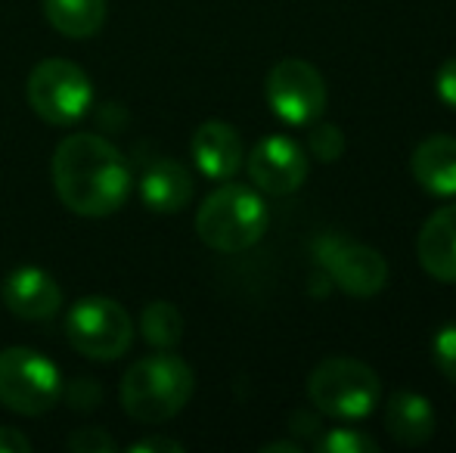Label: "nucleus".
<instances>
[{
  "mask_svg": "<svg viewBox=\"0 0 456 453\" xmlns=\"http://www.w3.org/2000/svg\"><path fill=\"white\" fill-rule=\"evenodd\" d=\"M56 196L81 218H106L127 202L131 168L100 133H69L50 162Z\"/></svg>",
  "mask_w": 456,
  "mask_h": 453,
  "instance_id": "1",
  "label": "nucleus"
},
{
  "mask_svg": "<svg viewBox=\"0 0 456 453\" xmlns=\"http://www.w3.org/2000/svg\"><path fill=\"white\" fill-rule=\"evenodd\" d=\"M196 376L183 357L171 351L140 357L121 379V407L131 419L159 425L175 419L190 404Z\"/></svg>",
  "mask_w": 456,
  "mask_h": 453,
  "instance_id": "2",
  "label": "nucleus"
},
{
  "mask_svg": "<svg viewBox=\"0 0 456 453\" xmlns=\"http://www.w3.org/2000/svg\"><path fill=\"white\" fill-rule=\"evenodd\" d=\"M267 206L258 190L246 183H224L217 187L196 212V233L208 248L236 255L252 248L267 230Z\"/></svg>",
  "mask_w": 456,
  "mask_h": 453,
  "instance_id": "3",
  "label": "nucleus"
},
{
  "mask_svg": "<svg viewBox=\"0 0 456 453\" xmlns=\"http://www.w3.org/2000/svg\"><path fill=\"white\" fill-rule=\"evenodd\" d=\"M307 398L326 417L363 419L382 400V382L363 360L326 357L307 376Z\"/></svg>",
  "mask_w": 456,
  "mask_h": 453,
  "instance_id": "4",
  "label": "nucleus"
},
{
  "mask_svg": "<svg viewBox=\"0 0 456 453\" xmlns=\"http://www.w3.org/2000/svg\"><path fill=\"white\" fill-rule=\"evenodd\" d=\"M25 97L35 115L47 125H78L94 103V85L81 66L69 60H44L25 81Z\"/></svg>",
  "mask_w": 456,
  "mask_h": 453,
  "instance_id": "5",
  "label": "nucleus"
},
{
  "mask_svg": "<svg viewBox=\"0 0 456 453\" xmlns=\"http://www.w3.org/2000/svg\"><path fill=\"white\" fill-rule=\"evenodd\" d=\"M62 398V379L53 360L35 348L0 351V404L19 417H41Z\"/></svg>",
  "mask_w": 456,
  "mask_h": 453,
  "instance_id": "6",
  "label": "nucleus"
},
{
  "mask_svg": "<svg viewBox=\"0 0 456 453\" xmlns=\"http://www.w3.org/2000/svg\"><path fill=\"white\" fill-rule=\"evenodd\" d=\"M69 342L91 360H118L134 342L131 314L115 298L91 295L72 304L66 317Z\"/></svg>",
  "mask_w": 456,
  "mask_h": 453,
  "instance_id": "7",
  "label": "nucleus"
},
{
  "mask_svg": "<svg viewBox=\"0 0 456 453\" xmlns=\"http://www.w3.org/2000/svg\"><path fill=\"white\" fill-rule=\"evenodd\" d=\"M314 258L332 286L354 298H372L388 286V261L382 258V252L348 236H320L314 242Z\"/></svg>",
  "mask_w": 456,
  "mask_h": 453,
  "instance_id": "8",
  "label": "nucleus"
},
{
  "mask_svg": "<svg viewBox=\"0 0 456 453\" xmlns=\"http://www.w3.org/2000/svg\"><path fill=\"white\" fill-rule=\"evenodd\" d=\"M265 97L276 118L295 127H307L317 118H323L330 93H326V81L317 66L289 56L271 69L265 81Z\"/></svg>",
  "mask_w": 456,
  "mask_h": 453,
  "instance_id": "9",
  "label": "nucleus"
},
{
  "mask_svg": "<svg viewBox=\"0 0 456 453\" xmlns=\"http://www.w3.org/2000/svg\"><path fill=\"white\" fill-rule=\"evenodd\" d=\"M246 168L261 193L289 196L307 181L311 158H307V152L292 137L273 133V137H265L255 143V150L248 152Z\"/></svg>",
  "mask_w": 456,
  "mask_h": 453,
  "instance_id": "10",
  "label": "nucleus"
},
{
  "mask_svg": "<svg viewBox=\"0 0 456 453\" xmlns=\"http://www.w3.org/2000/svg\"><path fill=\"white\" fill-rule=\"evenodd\" d=\"M0 302L19 320H50L62 308V289L41 267H19L0 286Z\"/></svg>",
  "mask_w": 456,
  "mask_h": 453,
  "instance_id": "11",
  "label": "nucleus"
},
{
  "mask_svg": "<svg viewBox=\"0 0 456 453\" xmlns=\"http://www.w3.org/2000/svg\"><path fill=\"white\" fill-rule=\"evenodd\" d=\"M192 162L211 181H230V177L240 171L242 158H246V150H242V137L233 125L227 121H205V125L196 127L192 133Z\"/></svg>",
  "mask_w": 456,
  "mask_h": 453,
  "instance_id": "12",
  "label": "nucleus"
},
{
  "mask_svg": "<svg viewBox=\"0 0 456 453\" xmlns=\"http://www.w3.org/2000/svg\"><path fill=\"white\" fill-rule=\"evenodd\" d=\"M422 271L438 283H456V202L444 206L422 224L416 236Z\"/></svg>",
  "mask_w": 456,
  "mask_h": 453,
  "instance_id": "13",
  "label": "nucleus"
},
{
  "mask_svg": "<svg viewBox=\"0 0 456 453\" xmlns=\"http://www.w3.org/2000/svg\"><path fill=\"white\" fill-rule=\"evenodd\" d=\"M192 174L186 165L175 162V158H159L140 177V196L143 206L159 214H175L183 212L192 199Z\"/></svg>",
  "mask_w": 456,
  "mask_h": 453,
  "instance_id": "14",
  "label": "nucleus"
},
{
  "mask_svg": "<svg viewBox=\"0 0 456 453\" xmlns=\"http://www.w3.org/2000/svg\"><path fill=\"white\" fill-rule=\"evenodd\" d=\"M410 171L432 196H456V137L435 133L422 140L410 156Z\"/></svg>",
  "mask_w": 456,
  "mask_h": 453,
  "instance_id": "15",
  "label": "nucleus"
},
{
  "mask_svg": "<svg viewBox=\"0 0 456 453\" xmlns=\"http://www.w3.org/2000/svg\"><path fill=\"white\" fill-rule=\"evenodd\" d=\"M385 429L403 448H419L435 435V410L426 394L395 392L385 404Z\"/></svg>",
  "mask_w": 456,
  "mask_h": 453,
  "instance_id": "16",
  "label": "nucleus"
},
{
  "mask_svg": "<svg viewBox=\"0 0 456 453\" xmlns=\"http://www.w3.org/2000/svg\"><path fill=\"white\" fill-rule=\"evenodd\" d=\"M44 16L66 37H94L106 22V0H41Z\"/></svg>",
  "mask_w": 456,
  "mask_h": 453,
  "instance_id": "17",
  "label": "nucleus"
},
{
  "mask_svg": "<svg viewBox=\"0 0 456 453\" xmlns=\"http://www.w3.org/2000/svg\"><path fill=\"white\" fill-rule=\"evenodd\" d=\"M140 329H143V339L159 351H171L183 339V317L171 302H152L143 308Z\"/></svg>",
  "mask_w": 456,
  "mask_h": 453,
  "instance_id": "18",
  "label": "nucleus"
},
{
  "mask_svg": "<svg viewBox=\"0 0 456 453\" xmlns=\"http://www.w3.org/2000/svg\"><path fill=\"white\" fill-rule=\"evenodd\" d=\"M317 450L323 453H379V441L354 425H336L326 429V435L317 441Z\"/></svg>",
  "mask_w": 456,
  "mask_h": 453,
  "instance_id": "19",
  "label": "nucleus"
},
{
  "mask_svg": "<svg viewBox=\"0 0 456 453\" xmlns=\"http://www.w3.org/2000/svg\"><path fill=\"white\" fill-rule=\"evenodd\" d=\"M311 133H307V150L317 162H338L345 156V133L342 127L336 125H326V121H314Z\"/></svg>",
  "mask_w": 456,
  "mask_h": 453,
  "instance_id": "20",
  "label": "nucleus"
},
{
  "mask_svg": "<svg viewBox=\"0 0 456 453\" xmlns=\"http://www.w3.org/2000/svg\"><path fill=\"white\" fill-rule=\"evenodd\" d=\"M432 360H435V367L444 373V379L456 382V320L444 323V327L432 336Z\"/></svg>",
  "mask_w": 456,
  "mask_h": 453,
  "instance_id": "21",
  "label": "nucleus"
},
{
  "mask_svg": "<svg viewBox=\"0 0 456 453\" xmlns=\"http://www.w3.org/2000/svg\"><path fill=\"white\" fill-rule=\"evenodd\" d=\"M69 448H72L75 453H115L118 450V444H115L102 429L87 425V429L75 432V435L69 438Z\"/></svg>",
  "mask_w": 456,
  "mask_h": 453,
  "instance_id": "22",
  "label": "nucleus"
},
{
  "mask_svg": "<svg viewBox=\"0 0 456 453\" xmlns=\"http://www.w3.org/2000/svg\"><path fill=\"white\" fill-rule=\"evenodd\" d=\"M435 93L441 97V103L456 112V56L438 66V72H435Z\"/></svg>",
  "mask_w": 456,
  "mask_h": 453,
  "instance_id": "23",
  "label": "nucleus"
},
{
  "mask_svg": "<svg viewBox=\"0 0 456 453\" xmlns=\"http://www.w3.org/2000/svg\"><path fill=\"white\" fill-rule=\"evenodd\" d=\"M69 400H72L75 407H81V410H91V407H96V400H100V388H96L91 379H81L78 385L69 392Z\"/></svg>",
  "mask_w": 456,
  "mask_h": 453,
  "instance_id": "24",
  "label": "nucleus"
},
{
  "mask_svg": "<svg viewBox=\"0 0 456 453\" xmlns=\"http://www.w3.org/2000/svg\"><path fill=\"white\" fill-rule=\"evenodd\" d=\"M28 450H31L28 435H22L19 429H10V425L0 429V453H28Z\"/></svg>",
  "mask_w": 456,
  "mask_h": 453,
  "instance_id": "25",
  "label": "nucleus"
},
{
  "mask_svg": "<svg viewBox=\"0 0 456 453\" xmlns=\"http://www.w3.org/2000/svg\"><path fill=\"white\" fill-rule=\"evenodd\" d=\"M134 453H181L183 444L175 441V438H143L131 448Z\"/></svg>",
  "mask_w": 456,
  "mask_h": 453,
  "instance_id": "26",
  "label": "nucleus"
},
{
  "mask_svg": "<svg viewBox=\"0 0 456 453\" xmlns=\"http://www.w3.org/2000/svg\"><path fill=\"white\" fill-rule=\"evenodd\" d=\"M261 450L265 453H301V448L295 441H273V444H265Z\"/></svg>",
  "mask_w": 456,
  "mask_h": 453,
  "instance_id": "27",
  "label": "nucleus"
}]
</instances>
